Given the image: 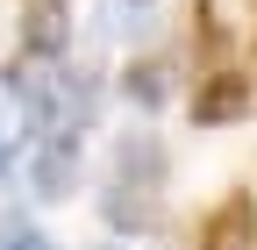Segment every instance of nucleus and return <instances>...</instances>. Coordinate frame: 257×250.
<instances>
[{"instance_id":"1","label":"nucleus","mask_w":257,"mask_h":250,"mask_svg":"<svg viewBox=\"0 0 257 250\" xmlns=\"http://www.w3.org/2000/svg\"><path fill=\"white\" fill-rule=\"evenodd\" d=\"M157 193H165V143H157V136H121L100 214L114 229H128V236H150L157 222H165V200H157Z\"/></svg>"},{"instance_id":"2","label":"nucleus","mask_w":257,"mask_h":250,"mask_svg":"<svg viewBox=\"0 0 257 250\" xmlns=\"http://www.w3.org/2000/svg\"><path fill=\"white\" fill-rule=\"evenodd\" d=\"M36 121H43V107H36V79H0V172H8L15 158H29V143H36Z\"/></svg>"},{"instance_id":"3","label":"nucleus","mask_w":257,"mask_h":250,"mask_svg":"<svg viewBox=\"0 0 257 250\" xmlns=\"http://www.w3.org/2000/svg\"><path fill=\"white\" fill-rule=\"evenodd\" d=\"M29 179H36L43 200H64L79 186V129H43V150L36 165H29Z\"/></svg>"},{"instance_id":"4","label":"nucleus","mask_w":257,"mask_h":250,"mask_svg":"<svg viewBox=\"0 0 257 250\" xmlns=\"http://www.w3.org/2000/svg\"><path fill=\"white\" fill-rule=\"evenodd\" d=\"M64 43H72V8L64 0H22V50L29 57H64Z\"/></svg>"},{"instance_id":"5","label":"nucleus","mask_w":257,"mask_h":250,"mask_svg":"<svg viewBox=\"0 0 257 250\" xmlns=\"http://www.w3.org/2000/svg\"><path fill=\"white\" fill-rule=\"evenodd\" d=\"M243 107H250V79H243V72H214L200 93H193V107H186V114L200 121V129H214V121H236Z\"/></svg>"},{"instance_id":"6","label":"nucleus","mask_w":257,"mask_h":250,"mask_svg":"<svg viewBox=\"0 0 257 250\" xmlns=\"http://www.w3.org/2000/svg\"><path fill=\"white\" fill-rule=\"evenodd\" d=\"M200 250H250V200H221L200 229Z\"/></svg>"},{"instance_id":"7","label":"nucleus","mask_w":257,"mask_h":250,"mask_svg":"<svg viewBox=\"0 0 257 250\" xmlns=\"http://www.w3.org/2000/svg\"><path fill=\"white\" fill-rule=\"evenodd\" d=\"M128 93H136L143 107H165L172 100V72L165 65H136V72H128Z\"/></svg>"},{"instance_id":"8","label":"nucleus","mask_w":257,"mask_h":250,"mask_svg":"<svg viewBox=\"0 0 257 250\" xmlns=\"http://www.w3.org/2000/svg\"><path fill=\"white\" fill-rule=\"evenodd\" d=\"M0 250H57L43 229H29V222H0Z\"/></svg>"},{"instance_id":"9","label":"nucleus","mask_w":257,"mask_h":250,"mask_svg":"<svg viewBox=\"0 0 257 250\" xmlns=\"http://www.w3.org/2000/svg\"><path fill=\"white\" fill-rule=\"evenodd\" d=\"M107 250H150V243H107Z\"/></svg>"}]
</instances>
